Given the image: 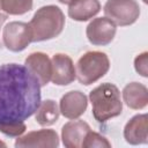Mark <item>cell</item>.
I'll use <instances>...</instances> for the list:
<instances>
[{"mask_svg": "<svg viewBox=\"0 0 148 148\" xmlns=\"http://www.w3.org/2000/svg\"><path fill=\"white\" fill-rule=\"evenodd\" d=\"M40 104V86L20 64L0 65V124L30 118Z\"/></svg>", "mask_w": 148, "mask_h": 148, "instance_id": "cell-1", "label": "cell"}, {"mask_svg": "<svg viewBox=\"0 0 148 148\" xmlns=\"http://www.w3.org/2000/svg\"><path fill=\"white\" fill-rule=\"evenodd\" d=\"M32 42H44L58 37L65 27V15L54 5L43 6L34 14L28 23Z\"/></svg>", "mask_w": 148, "mask_h": 148, "instance_id": "cell-2", "label": "cell"}, {"mask_svg": "<svg viewBox=\"0 0 148 148\" xmlns=\"http://www.w3.org/2000/svg\"><path fill=\"white\" fill-rule=\"evenodd\" d=\"M92 105V116L98 123H105L119 116L123 111L120 91L113 83H102L94 88L89 94Z\"/></svg>", "mask_w": 148, "mask_h": 148, "instance_id": "cell-3", "label": "cell"}, {"mask_svg": "<svg viewBox=\"0 0 148 148\" xmlns=\"http://www.w3.org/2000/svg\"><path fill=\"white\" fill-rule=\"evenodd\" d=\"M110 69V60L106 53L88 51L76 62L75 74L81 84L89 86L102 79Z\"/></svg>", "mask_w": 148, "mask_h": 148, "instance_id": "cell-4", "label": "cell"}, {"mask_svg": "<svg viewBox=\"0 0 148 148\" xmlns=\"http://www.w3.org/2000/svg\"><path fill=\"white\" fill-rule=\"evenodd\" d=\"M105 17L116 25H131L140 16V6L136 0H108L104 5Z\"/></svg>", "mask_w": 148, "mask_h": 148, "instance_id": "cell-5", "label": "cell"}, {"mask_svg": "<svg viewBox=\"0 0 148 148\" xmlns=\"http://www.w3.org/2000/svg\"><path fill=\"white\" fill-rule=\"evenodd\" d=\"M31 32L25 22L13 21L2 29V43L12 52H21L31 43Z\"/></svg>", "mask_w": 148, "mask_h": 148, "instance_id": "cell-6", "label": "cell"}, {"mask_svg": "<svg viewBox=\"0 0 148 148\" xmlns=\"http://www.w3.org/2000/svg\"><path fill=\"white\" fill-rule=\"evenodd\" d=\"M116 24L108 17L94 18L86 29L88 40L96 46H104L110 44L116 36Z\"/></svg>", "mask_w": 148, "mask_h": 148, "instance_id": "cell-7", "label": "cell"}, {"mask_svg": "<svg viewBox=\"0 0 148 148\" xmlns=\"http://www.w3.org/2000/svg\"><path fill=\"white\" fill-rule=\"evenodd\" d=\"M59 146V136L54 130L44 128L32 131L25 135L17 136L15 141L16 148H56Z\"/></svg>", "mask_w": 148, "mask_h": 148, "instance_id": "cell-8", "label": "cell"}, {"mask_svg": "<svg viewBox=\"0 0 148 148\" xmlns=\"http://www.w3.org/2000/svg\"><path fill=\"white\" fill-rule=\"evenodd\" d=\"M51 81L57 86H68L75 79V67L71 57L64 53H56L52 59Z\"/></svg>", "mask_w": 148, "mask_h": 148, "instance_id": "cell-9", "label": "cell"}, {"mask_svg": "<svg viewBox=\"0 0 148 148\" xmlns=\"http://www.w3.org/2000/svg\"><path fill=\"white\" fill-rule=\"evenodd\" d=\"M88 106L87 96L80 90H72L66 92L59 102L60 113L68 119H77L81 117Z\"/></svg>", "mask_w": 148, "mask_h": 148, "instance_id": "cell-10", "label": "cell"}, {"mask_svg": "<svg viewBox=\"0 0 148 148\" xmlns=\"http://www.w3.org/2000/svg\"><path fill=\"white\" fill-rule=\"evenodd\" d=\"M24 66L37 79L40 87L46 86L51 80L52 64H51V59L46 53L34 52L29 54L24 60Z\"/></svg>", "mask_w": 148, "mask_h": 148, "instance_id": "cell-11", "label": "cell"}, {"mask_svg": "<svg viewBox=\"0 0 148 148\" xmlns=\"http://www.w3.org/2000/svg\"><path fill=\"white\" fill-rule=\"evenodd\" d=\"M124 138L130 145H146L148 142V116L135 114L124 127Z\"/></svg>", "mask_w": 148, "mask_h": 148, "instance_id": "cell-12", "label": "cell"}, {"mask_svg": "<svg viewBox=\"0 0 148 148\" xmlns=\"http://www.w3.org/2000/svg\"><path fill=\"white\" fill-rule=\"evenodd\" d=\"M88 123L80 119H72L61 128V140L67 148H81L86 134L90 131Z\"/></svg>", "mask_w": 148, "mask_h": 148, "instance_id": "cell-13", "label": "cell"}, {"mask_svg": "<svg viewBox=\"0 0 148 148\" xmlns=\"http://www.w3.org/2000/svg\"><path fill=\"white\" fill-rule=\"evenodd\" d=\"M121 94L125 104L130 109L141 110L148 104V89L142 83L131 82L124 87Z\"/></svg>", "mask_w": 148, "mask_h": 148, "instance_id": "cell-14", "label": "cell"}, {"mask_svg": "<svg viewBox=\"0 0 148 148\" xmlns=\"http://www.w3.org/2000/svg\"><path fill=\"white\" fill-rule=\"evenodd\" d=\"M99 10L98 0H73L68 6V16L74 21L84 22L96 16Z\"/></svg>", "mask_w": 148, "mask_h": 148, "instance_id": "cell-15", "label": "cell"}, {"mask_svg": "<svg viewBox=\"0 0 148 148\" xmlns=\"http://www.w3.org/2000/svg\"><path fill=\"white\" fill-rule=\"evenodd\" d=\"M36 121L40 126H51L59 119V106L53 99L40 101L39 106L36 110Z\"/></svg>", "mask_w": 148, "mask_h": 148, "instance_id": "cell-16", "label": "cell"}, {"mask_svg": "<svg viewBox=\"0 0 148 148\" xmlns=\"http://www.w3.org/2000/svg\"><path fill=\"white\" fill-rule=\"evenodd\" d=\"M34 0H0V10L6 15H23L32 9Z\"/></svg>", "mask_w": 148, "mask_h": 148, "instance_id": "cell-17", "label": "cell"}, {"mask_svg": "<svg viewBox=\"0 0 148 148\" xmlns=\"http://www.w3.org/2000/svg\"><path fill=\"white\" fill-rule=\"evenodd\" d=\"M94 147H97V148H110L111 143L105 136H103L102 134L90 130L86 134V138H84V140L82 142L81 148H94Z\"/></svg>", "mask_w": 148, "mask_h": 148, "instance_id": "cell-18", "label": "cell"}, {"mask_svg": "<svg viewBox=\"0 0 148 148\" xmlns=\"http://www.w3.org/2000/svg\"><path fill=\"white\" fill-rule=\"evenodd\" d=\"M27 130L24 121L18 123H1L0 124V132L10 138H17L22 135Z\"/></svg>", "mask_w": 148, "mask_h": 148, "instance_id": "cell-19", "label": "cell"}, {"mask_svg": "<svg viewBox=\"0 0 148 148\" xmlns=\"http://www.w3.org/2000/svg\"><path fill=\"white\" fill-rule=\"evenodd\" d=\"M148 53L142 52L141 54H138L134 59V68L135 71L143 77L148 76Z\"/></svg>", "mask_w": 148, "mask_h": 148, "instance_id": "cell-20", "label": "cell"}, {"mask_svg": "<svg viewBox=\"0 0 148 148\" xmlns=\"http://www.w3.org/2000/svg\"><path fill=\"white\" fill-rule=\"evenodd\" d=\"M6 18H7V15H6V14L0 13V27H1V25H2V23L6 21ZM0 47H1V44H0Z\"/></svg>", "mask_w": 148, "mask_h": 148, "instance_id": "cell-21", "label": "cell"}, {"mask_svg": "<svg viewBox=\"0 0 148 148\" xmlns=\"http://www.w3.org/2000/svg\"><path fill=\"white\" fill-rule=\"evenodd\" d=\"M59 2H61V3H64V5H69L73 0H58Z\"/></svg>", "mask_w": 148, "mask_h": 148, "instance_id": "cell-22", "label": "cell"}, {"mask_svg": "<svg viewBox=\"0 0 148 148\" xmlns=\"http://www.w3.org/2000/svg\"><path fill=\"white\" fill-rule=\"evenodd\" d=\"M6 146H7V145H6L5 142H2V141L0 140V147H6Z\"/></svg>", "mask_w": 148, "mask_h": 148, "instance_id": "cell-23", "label": "cell"}]
</instances>
